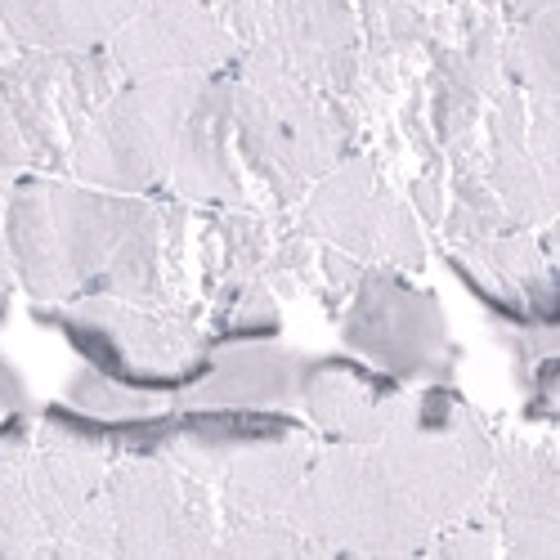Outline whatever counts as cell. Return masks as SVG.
<instances>
[{"mask_svg": "<svg viewBox=\"0 0 560 560\" xmlns=\"http://www.w3.org/2000/svg\"><path fill=\"white\" fill-rule=\"evenodd\" d=\"M149 198L90 189L81 179L27 171L10 184L0 229L14 256L19 288L36 305H63L100 283L126 229L139 220Z\"/></svg>", "mask_w": 560, "mask_h": 560, "instance_id": "obj_1", "label": "cell"}, {"mask_svg": "<svg viewBox=\"0 0 560 560\" xmlns=\"http://www.w3.org/2000/svg\"><path fill=\"white\" fill-rule=\"evenodd\" d=\"M220 502L211 485L179 471L162 453H130L90 498L77 521L40 556H215Z\"/></svg>", "mask_w": 560, "mask_h": 560, "instance_id": "obj_2", "label": "cell"}, {"mask_svg": "<svg viewBox=\"0 0 560 560\" xmlns=\"http://www.w3.org/2000/svg\"><path fill=\"white\" fill-rule=\"evenodd\" d=\"M121 85L108 50H14L0 63V175L68 171V149Z\"/></svg>", "mask_w": 560, "mask_h": 560, "instance_id": "obj_3", "label": "cell"}, {"mask_svg": "<svg viewBox=\"0 0 560 560\" xmlns=\"http://www.w3.org/2000/svg\"><path fill=\"white\" fill-rule=\"evenodd\" d=\"M202 81V72L121 81L77 130L68 149L72 179L130 198H149L153 189H162Z\"/></svg>", "mask_w": 560, "mask_h": 560, "instance_id": "obj_4", "label": "cell"}, {"mask_svg": "<svg viewBox=\"0 0 560 560\" xmlns=\"http://www.w3.org/2000/svg\"><path fill=\"white\" fill-rule=\"evenodd\" d=\"M36 318L59 328L85 359V368H100L108 377L153 395H179L211 359L207 337L184 314L162 305H135L85 292L50 310L40 305Z\"/></svg>", "mask_w": 560, "mask_h": 560, "instance_id": "obj_5", "label": "cell"}, {"mask_svg": "<svg viewBox=\"0 0 560 560\" xmlns=\"http://www.w3.org/2000/svg\"><path fill=\"white\" fill-rule=\"evenodd\" d=\"M341 341L368 368L395 382H448L453 341L444 310L431 292L412 288L390 265H363L350 288V310L341 318Z\"/></svg>", "mask_w": 560, "mask_h": 560, "instance_id": "obj_6", "label": "cell"}, {"mask_svg": "<svg viewBox=\"0 0 560 560\" xmlns=\"http://www.w3.org/2000/svg\"><path fill=\"white\" fill-rule=\"evenodd\" d=\"M301 202L305 233L363 265H390L399 273L427 265L422 229H417L412 211L377 179L368 158H341L328 175L314 179V189Z\"/></svg>", "mask_w": 560, "mask_h": 560, "instance_id": "obj_7", "label": "cell"}, {"mask_svg": "<svg viewBox=\"0 0 560 560\" xmlns=\"http://www.w3.org/2000/svg\"><path fill=\"white\" fill-rule=\"evenodd\" d=\"M238 50L260 45L314 90L346 95L359 72V32L350 0H215Z\"/></svg>", "mask_w": 560, "mask_h": 560, "instance_id": "obj_8", "label": "cell"}, {"mask_svg": "<svg viewBox=\"0 0 560 560\" xmlns=\"http://www.w3.org/2000/svg\"><path fill=\"white\" fill-rule=\"evenodd\" d=\"M121 81L166 72H224L238 40L224 27L215 0H139L135 14L104 45Z\"/></svg>", "mask_w": 560, "mask_h": 560, "instance_id": "obj_9", "label": "cell"}, {"mask_svg": "<svg viewBox=\"0 0 560 560\" xmlns=\"http://www.w3.org/2000/svg\"><path fill=\"white\" fill-rule=\"evenodd\" d=\"M476 516L498 525V551L521 560L560 556V466L551 448H493V471Z\"/></svg>", "mask_w": 560, "mask_h": 560, "instance_id": "obj_10", "label": "cell"}, {"mask_svg": "<svg viewBox=\"0 0 560 560\" xmlns=\"http://www.w3.org/2000/svg\"><path fill=\"white\" fill-rule=\"evenodd\" d=\"M162 189L175 202H211V207H243V171L238 144H233V77L211 72L198 90V100L184 117L179 144L171 158V175Z\"/></svg>", "mask_w": 560, "mask_h": 560, "instance_id": "obj_11", "label": "cell"}, {"mask_svg": "<svg viewBox=\"0 0 560 560\" xmlns=\"http://www.w3.org/2000/svg\"><path fill=\"white\" fill-rule=\"evenodd\" d=\"M408 390L386 372L350 359H310L296 408L332 444H377L399 417Z\"/></svg>", "mask_w": 560, "mask_h": 560, "instance_id": "obj_12", "label": "cell"}, {"mask_svg": "<svg viewBox=\"0 0 560 560\" xmlns=\"http://www.w3.org/2000/svg\"><path fill=\"white\" fill-rule=\"evenodd\" d=\"M310 354L265 341H229L207 359V368L175 395L179 408H296Z\"/></svg>", "mask_w": 560, "mask_h": 560, "instance_id": "obj_13", "label": "cell"}, {"mask_svg": "<svg viewBox=\"0 0 560 560\" xmlns=\"http://www.w3.org/2000/svg\"><path fill=\"white\" fill-rule=\"evenodd\" d=\"M314 448L305 431L238 448L215 476L220 516H288Z\"/></svg>", "mask_w": 560, "mask_h": 560, "instance_id": "obj_14", "label": "cell"}, {"mask_svg": "<svg viewBox=\"0 0 560 560\" xmlns=\"http://www.w3.org/2000/svg\"><path fill=\"white\" fill-rule=\"evenodd\" d=\"M485 184L493 189V198L502 202V211L511 215V224L534 229V224H551L556 215V194L542 184L538 162L525 144V95L516 85L498 90V100L489 108V162H485Z\"/></svg>", "mask_w": 560, "mask_h": 560, "instance_id": "obj_15", "label": "cell"}, {"mask_svg": "<svg viewBox=\"0 0 560 560\" xmlns=\"http://www.w3.org/2000/svg\"><path fill=\"white\" fill-rule=\"evenodd\" d=\"M139 0H0V23L19 50H100Z\"/></svg>", "mask_w": 560, "mask_h": 560, "instance_id": "obj_16", "label": "cell"}, {"mask_svg": "<svg viewBox=\"0 0 560 560\" xmlns=\"http://www.w3.org/2000/svg\"><path fill=\"white\" fill-rule=\"evenodd\" d=\"M171 408L166 395L153 390H135L100 368H81L63 390V412L77 417L85 427H117V422H139V417H153Z\"/></svg>", "mask_w": 560, "mask_h": 560, "instance_id": "obj_17", "label": "cell"}, {"mask_svg": "<svg viewBox=\"0 0 560 560\" xmlns=\"http://www.w3.org/2000/svg\"><path fill=\"white\" fill-rule=\"evenodd\" d=\"M556 59H560V14L556 10H542L516 23L511 40L502 45V68L525 100H560Z\"/></svg>", "mask_w": 560, "mask_h": 560, "instance_id": "obj_18", "label": "cell"}, {"mask_svg": "<svg viewBox=\"0 0 560 560\" xmlns=\"http://www.w3.org/2000/svg\"><path fill=\"white\" fill-rule=\"evenodd\" d=\"M27 408H32V399H27V386H23V377H19V368H14L5 354H0V417H10V422H23Z\"/></svg>", "mask_w": 560, "mask_h": 560, "instance_id": "obj_19", "label": "cell"}, {"mask_svg": "<svg viewBox=\"0 0 560 560\" xmlns=\"http://www.w3.org/2000/svg\"><path fill=\"white\" fill-rule=\"evenodd\" d=\"M14 288H19V273H14V256H10V243H5V229H0V314H5Z\"/></svg>", "mask_w": 560, "mask_h": 560, "instance_id": "obj_20", "label": "cell"}, {"mask_svg": "<svg viewBox=\"0 0 560 560\" xmlns=\"http://www.w3.org/2000/svg\"><path fill=\"white\" fill-rule=\"evenodd\" d=\"M502 10H506L511 23H525V19L542 14V10H556V0H502Z\"/></svg>", "mask_w": 560, "mask_h": 560, "instance_id": "obj_21", "label": "cell"}, {"mask_svg": "<svg viewBox=\"0 0 560 560\" xmlns=\"http://www.w3.org/2000/svg\"><path fill=\"white\" fill-rule=\"evenodd\" d=\"M14 50H19V45L10 40V32H5V23H0V63H5V59H10Z\"/></svg>", "mask_w": 560, "mask_h": 560, "instance_id": "obj_22", "label": "cell"}, {"mask_svg": "<svg viewBox=\"0 0 560 560\" xmlns=\"http://www.w3.org/2000/svg\"><path fill=\"white\" fill-rule=\"evenodd\" d=\"M10 184H14V175H0V207H5V194H10Z\"/></svg>", "mask_w": 560, "mask_h": 560, "instance_id": "obj_23", "label": "cell"}]
</instances>
